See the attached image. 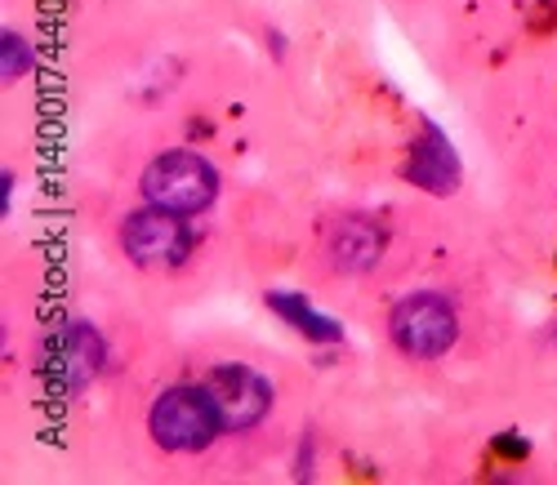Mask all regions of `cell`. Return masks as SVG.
Segmentation results:
<instances>
[{
  "instance_id": "5b68a950",
  "label": "cell",
  "mask_w": 557,
  "mask_h": 485,
  "mask_svg": "<svg viewBox=\"0 0 557 485\" xmlns=\"http://www.w3.org/2000/svg\"><path fill=\"white\" fill-rule=\"evenodd\" d=\"M121 246L138 268H174L183 254H188V227H183L170 210L148 206V210L125 219Z\"/></svg>"
},
{
  "instance_id": "8fae6325",
  "label": "cell",
  "mask_w": 557,
  "mask_h": 485,
  "mask_svg": "<svg viewBox=\"0 0 557 485\" xmlns=\"http://www.w3.org/2000/svg\"><path fill=\"white\" fill-rule=\"evenodd\" d=\"M0 191H5V214H10V206H14V174L5 170V178H0Z\"/></svg>"
},
{
  "instance_id": "ba28073f",
  "label": "cell",
  "mask_w": 557,
  "mask_h": 485,
  "mask_svg": "<svg viewBox=\"0 0 557 485\" xmlns=\"http://www.w3.org/2000/svg\"><path fill=\"white\" fill-rule=\"evenodd\" d=\"M99 365H103V344H99L95 325L72 321L67 338H63V383H67V393H85V387L99 378Z\"/></svg>"
},
{
  "instance_id": "3957f363",
  "label": "cell",
  "mask_w": 557,
  "mask_h": 485,
  "mask_svg": "<svg viewBox=\"0 0 557 485\" xmlns=\"http://www.w3.org/2000/svg\"><path fill=\"white\" fill-rule=\"evenodd\" d=\"M388 329H393V344L401 357L410 361H437L455 348L459 338V321H455V308L442 299V295H410L393 308L388 316Z\"/></svg>"
},
{
  "instance_id": "7a4b0ae2",
  "label": "cell",
  "mask_w": 557,
  "mask_h": 485,
  "mask_svg": "<svg viewBox=\"0 0 557 485\" xmlns=\"http://www.w3.org/2000/svg\"><path fill=\"white\" fill-rule=\"evenodd\" d=\"M144 197L170 214H201L219 197V174L197 152H165L144 170Z\"/></svg>"
},
{
  "instance_id": "9c48e42d",
  "label": "cell",
  "mask_w": 557,
  "mask_h": 485,
  "mask_svg": "<svg viewBox=\"0 0 557 485\" xmlns=\"http://www.w3.org/2000/svg\"><path fill=\"white\" fill-rule=\"evenodd\" d=\"M268 308H272V312H282L299 334L317 338V344H335V338H339V325H335L331 316H317L299 295H268Z\"/></svg>"
},
{
  "instance_id": "277c9868",
  "label": "cell",
  "mask_w": 557,
  "mask_h": 485,
  "mask_svg": "<svg viewBox=\"0 0 557 485\" xmlns=\"http://www.w3.org/2000/svg\"><path fill=\"white\" fill-rule=\"evenodd\" d=\"M206 393L219 410L223 432H250L272 410V383L263 374H255L250 365H237V361L214 365L206 374Z\"/></svg>"
},
{
  "instance_id": "52a82bcc",
  "label": "cell",
  "mask_w": 557,
  "mask_h": 485,
  "mask_svg": "<svg viewBox=\"0 0 557 485\" xmlns=\"http://www.w3.org/2000/svg\"><path fill=\"white\" fill-rule=\"evenodd\" d=\"M420 129H424V138L410 148L406 174H410V183H420L424 191H437V197H446V191L459 187V161H455V152H450L446 134H442L433 121H424Z\"/></svg>"
},
{
  "instance_id": "8992f818",
  "label": "cell",
  "mask_w": 557,
  "mask_h": 485,
  "mask_svg": "<svg viewBox=\"0 0 557 485\" xmlns=\"http://www.w3.org/2000/svg\"><path fill=\"white\" fill-rule=\"evenodd\" d=\"M384 227L370 223L361 214H348V219H335L326 227V236H321V254H326V263L344 276H361L370 272L380 259H384Z\"/></svg>"
},
{
  "instance_id": "6da1fadb",
  "label": "cell",
  "mask_w": 557,
  "mask_h": 485,
  "mask_svg": "<svg viewBox=\"0 0 557 485\" xmlns=\"http://www.w3.org/2000/svg\"><path fill=\"white\" fill-rule=\"evenodd\" d=\"M148 432L152 442L170 455H197L206 450L214 436L223 432L219 423V410L206 393V383H183V387H170V393L157 397L152 414H148Z\"/></svg>"
},
{
  "instance_id": "30bf717a",
  "label": "cell",
  "mask_w": 557,
  "mask_h": 485,
  "mask_svg": "<svg viewBox=\"0 0 557 485\" xmlns=\"http://www.w3.org/2000/svg\"><path fill=\"white\" fill-rule=\"evenodd\" d=\"M0 72H5V80H10V85H14V80H23V76L32 72V45H27V36L5 32V63H0Z\"/></svg>"
}]
</instances>
